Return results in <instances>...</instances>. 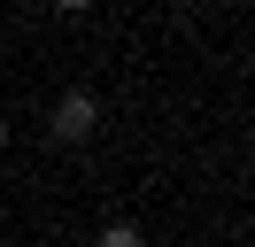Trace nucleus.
Instances as JSON below:
<instances>
[{
  "mask_svg": "<svg viewBox=\"0 0 255 247\" xmlns=\"http://www.w3.org/2000/svg\"><path fill=\"white\" fill-rule=\"evenodd\" d=\"M0 147H8V116H0Z\"/></svg>",
  "mask_w": 255,
  "mask_h": 247,
  "instance_id": "4",
  "label": "nucleus"
},
{
  "mask_svg": "<svg viewBox=\"0 0 255 247\" xmlns=\"http://www.w3.org/2000/svg\"><path fill=\"white\" fill-rule=\"evenodd\" d=\"M54 8H62V15H78V8H85V0H54Z\"/></svg>",
  "mask_w": 255,
  "mask_h": 247,
  "instance_id": "3",
  "label": "nucleus"
},
{
  "mask_svg": "<svg viewBox=\"0 0 255 247\" xmlns=\"http://www.w3.org/2000/svg\"><path fill=\"white\" fill-rule=\"evenodd\" d=\"M101 247H147V240H139V224H109V232H101Z\"/></svg>",
  "mask_w": 255,
  "mask_h": 247,
  "instance_id": "2",
  "label": "nucleus"
},
{
  "mask_svg": "<svg viewBox=\"0 0 255 247\" xmlns=\"http://www.w3.org/2000/svg\"><path fill=\"white\" fill-rule=\"evenodd\" d=\"M93 124H101L93 93H62V101H54V139H62V147H78V139H93Z\"/></svg>",
  "mask_w": 255,
  "mask_h": 247,
  "instance_id": "1",
  "label": "nucleus"
}]
</instances>
